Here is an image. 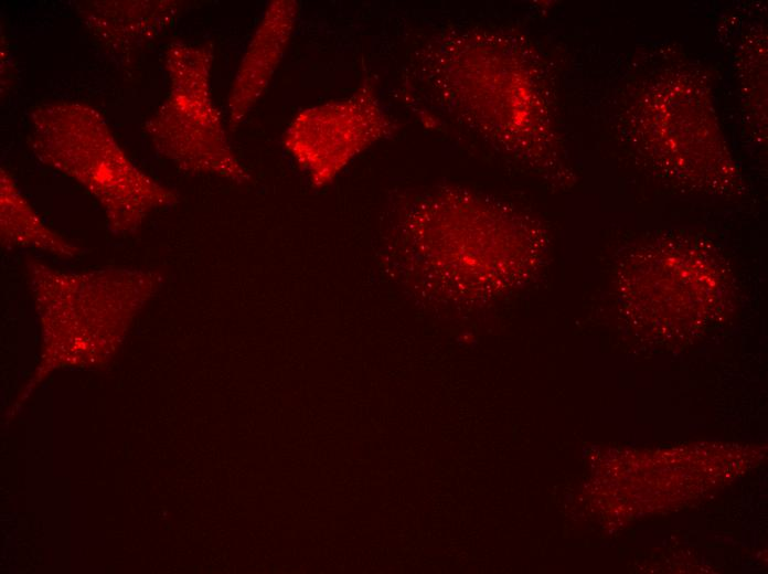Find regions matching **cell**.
I'll list each match as a JSON object with an SVG mask.
<instances>
[{"instance_id":"cell-6","label":"cell","mask_w":768,"mask_h":574,"mask_svg":"<svg viewBox=\"0 0 768 574\" xmlns=\"http://www.w3.org/2000/svg\"><path fill=\"white\" fill-rule=\"evenodd\" d=\"M179 1H85L78 14L95 41L115 55L139 50L173 24Z\"/></svg>"},{"instance_id":"cell-3","label":"cell","mask_w":768,"mask_h":574,"mask_svg":"<svg viewBox=\"0 0 768 574\" xmlns=\"http://www.w3.org/2000/svg\"><path fill=\"white\" fill-rule=\"evenodd\" d=\"M213 46L173 42L164 52L170 89L146 124L156 150L180 169L244 181L247 173L233 152L211 94Z\"/></svg>"},{"instance_id":"cell-1","label":"cell","mask_w":768,"mask_h":574,"mask_svg":"<svg viewBox=\"0 0 768 574\" xmlns=\"http://www.w3.org/2000/svg\"><path fill=\"white\" fill-rule=\"evenodd\" d=\"M29 144L39 161L79 183L117 235L135 233L175 193L140 170L117 142L100 113L84 103L58 100L30 114Z\"/></svg>"},{"instance_id":"cell-5","label":"cell","mask_w":768,"mask_h":574,"mask_svg":"<svg viewBox=\"0 0 768 574\" xmlns=\"http://www.w3.org/2000/svg\"><path fill=\"white\" fill-rule=\"evenodd\" d=\"M298 17L295 1H273L267 7L244 53L228 96V128L234 130L271 79L292 35Z\"/></svg>"},{"instance_id":"cell-4","label":"cell","mask_w":768,"mask_h":574,"mask_svg":"<svg viewBox=\"0 0 768 574\" xmlns=\"http://www.w3.org/2000/svg\"><path fill=\"white\" fill-rule=\"evenodd\" d=\"M380 123L372 104L355 96L302 110L289 125L284 144L314 177L327 179L376 138Z\"/></svg>"},{"instance_id":"cell-2","label":"cell","mask_w":768,"mask_h":574,"mask_svg":"<svg viewBox=\"0 0 768 574\" xmlns=\"http://www.w3.org/2000/svg\"><path fill=\"white\" fill-rule=\"evenodd\" d=\"M25 268L44 334V368L99 360L162 281L161 274L153 269L71 272L33 257Z\"/></svg>"},{"instance_id":"cell-7","label":"cell","mask_w":768,"mask_h":574,"mask_svg":"<svg viewBox=\"0 0 768 574\" xmlns=\"http://www.w3.org/2000/svg\"><path fill=\"white\" fill-rule=\"evenodd\" d=\"M0 236L4 248L31 247L58 258L76 257L81 249L49 227L1 168Z\"/></svg>"}]
</instances>
